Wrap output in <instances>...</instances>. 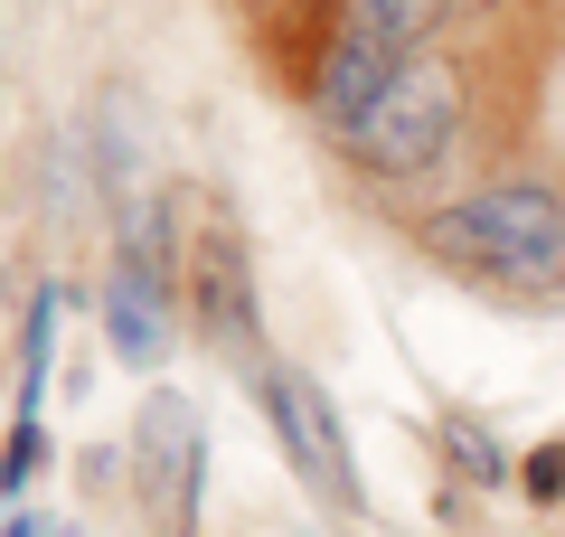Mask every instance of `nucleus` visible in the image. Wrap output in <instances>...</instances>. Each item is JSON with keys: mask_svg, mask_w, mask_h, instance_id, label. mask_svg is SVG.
Wrapping results in <instances>:
<instances>
[{"mask_svg": "<svg viewBox=\"0 0 565 537\" xmlns=\"http://www.w3.org/2000/svg\"><path fill=\"white\" fill-rule=\"evenodd\" d=\"M424 255L490 293H556L565 283V189L537 170H509L471 199L424 218Z\"/></svg>", "mask_w": 565, "mask_h": 537, "instance_id": "1", "label": "nucleus"}, {"mask_svg": "<svg viewBox=\"0 0 565 537\" xmlns=\"http://www.w3.org/2000/svg\"><path fill=\"white\" fill-rule=\"evenodd\" d=\"M462 95H471L462 66L434 57V48H415V57L396 66V85L377 95V114H367L340 151L359 160L367 179H424L434 160L452 151V133H462Z\"/></svg>", "mask_w": 565, "mask_h": 537, "instance_id": "2", "label": "nucleus"}, {"mask_svg": "<svg viewBox=\"0 0 565 537\" xmlns=\"http://www.w3.org/2000/svg\"><path fill=\"white\" fill-rule=\"evenodd\" d=\"M189 208V245H180V274H189V320L207 330V349H226V358H245L264 378V320H255V255H245V236H236V218L226 208H207V199H180Z\"/></svg>", "mask_w": 565, "mask_h": 537, "instance_id": "3", "label": "nucleus"}, {"mask_svg": "<svg viewBox=\"0 0 565 537\" xmlns=\"http://www.w3.org/2000/svg\"><path fill=\"white\" fill-rule=\"evenodd\" d=\"M132 462H141V509H151V537H199V499H207V434L199 406L180 387H151L132 424Z\"/></svg>", "mask_w": 565, "mask_h": 537, "instance_id": "4", "label": "nucleus"}, {"mask_svg": "<svg viewBox=\"0 0 565 537\" xmlns=\"http://www.w3.org/2000/svg\"><path fill=\"white\" fill-rule=\"evenodd\" d=\"M255 397H264V424H274L282 462H292V472H302L340 518H359V509H367V491H359V462H349L340 406L321 397V378H302V368H264Z\"/></svg>", "mask_w": 565, "mask_h": 537, "instance_id": "5", "label": "nucleus"}, {"mask_svg": "<svg viewBox=\"0 0 565 537\" xmlns=\"http://www.w3.org/2000/svg\"><path fill=\"white\" fill-rule=\"evenodd\" d=\"M396 48H377V39H359V29H330L321 39V57H311V85H302V104H311V123H321L330 141H349L367 114H377V95L396 85Z\"/></svg>", "mask_w": 565, "mask_h": 537, "instance_id": "6", "label": "nucleus"}, {"mask_svg": "<svg viewBox=\"0 0 565 537\" xmlns=\"http://www.w3.org/2000/svg\"><path fill=\"white\" fill-rule=\"evenodd\" d=\"M104 339H114L122 368H161V349H170V293L151 274H132V264H114V274H104Z\"/></svg>", "mask_w": 565, "mask_h": 537, "instance_id": "7", "label": "nucleus"}, {"mask_svg": "<svg viewBox=\"0 0 565 537\" xmlns=\"http://www.w3.org/2000/svg\"><path fill=\"white\" fill-rule=\"evenodd\" d=\"M330 10H340L330 29H359V39H377V48H396V57H415V39H424L434 20H452L462 0H330Z\"/></svg>", "mask_w": 565, "mask_h": 537, "instance_id": "8", "label": "nucleus"}, {"mask_svg": "<svg viewBox=\"0 0 565 537\" xmlns=\"http://www.w3.org/2000/svg\"><path fill=\"white\" fill-rule=\"evenodd\" d=\"M434 434H444V462H452V472L471 481V491H509V481H519V462H509V443L490 434L481 415H462V406H444V424H434Z\"/></svg>", "mask_w": 565, "mask_h": 537, "instance_id": "9", "label": "nucleus"}, {"mask_svg": "<svg viewBox=\"0 0 565 537\" xmlns=\"http://www.w3.org/2000/svg\"><path fill=\"white\" fill-rule=\"evenodd\" d=\"M47 349H57V283L29 293V320H20V415L47 406Z\"/></svg>", "mask_w": 565, "mask_h": 537, "instance_id": "10", "label": "nucleus"}, {"mask_svg": "<svg viewBox=\"0 0 565 537\" xmlns=\"http://www.w3.org/2000/svg\"><path fill=\"white\" fill-rule=\"evenodd\" d=\"M39 462H47V434H39V415H20L10 424V453H0V499H20L39 481Z\"/></svg>", "mask_w": 565, "mask_h": 537, "instance_id": "11", "label": "nucleus"}, {"mask_svg": "<svg viewBox=\"0 0 565 537\" xmlns=\"http://www.w3.org/2000/svg\"><path fill=\"white\" fill-rule=\"evenodd\" d=\"M519 481H527V499H565V443H537L519 462Z\"/></svg>", "mask_w": 565, "mask_h": 537, "instance_id": "12", "label": "nucleus"}, {"mask_svg": "<svg viewBox=\"0 0 565 537\" xmlns=\"http://www.w3.org/2000/svg\"><path fill=\"white\" fill-rule=\"evenodd\" d=\"M0 537H47V528H39V518L20 509V518H0Z\"/></svg>", "mask_w": 565, "mask_h": 537, "instance_id": "13", "label": "nucleus"}, {"mask_svg": "<svg viewBox=\"0 0 565 537\" xmlns=\"http://www.w3.org/2000/svg\"><path fill=\"white\" fill-rule=\"evenodd\" d=\"M462 10H490V0H462Z\"/></svg>", "mask_w": 565, "mask_h": 537, "instance_id": "14", "label": "nucleus"}, {"mask_svg": "<svg viewBox=\"0 0 565 537\" xmlns=\"http://www.w3.org/2000/svg\"><path fill=\"white\" fill-rule=\"evenodd\" d=\"M264 10H282V0H264Z\"/></svg>", "mask_w": 565, "mask_h": 537, "instance_id": "15", "label": "nucleus"}]
</instances>
